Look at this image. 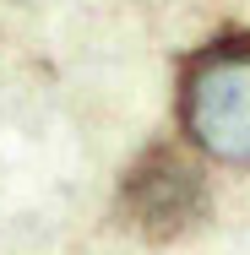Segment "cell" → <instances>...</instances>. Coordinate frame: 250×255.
<instances>
[{
    "instance_id": "2",
    "label": "cell",
    "mask_w": 250,
    "mask_h": 255,
    "mask_svg": "<svg viewBox=\"0 0 250 255\" xmlns=\"http://www.w3.org/2000/svg\"><path fill=\"white\" fill-rule=\"evenodd\" d=\"M120 223L136 228L142 239H185L191 228H201V217L212 212V190H207V174L185 147L174 141H152L125 163L120 174Z\"/></svg>"
},
{
    "instance_id": "1",
    "label": "cell",
    "mask_w": 250,
    "mask_h": 255,
    "mask_svg": "<svg viewBox=\"0 0 250 255\" xmlns=\"http://www.w3.org/2000/svg\"><path fill=\"white\" fill-rule=\"evenodd\" d=\"M174 114L201 157L250 168V33H218L180 60Z\"/></svg>"
}]
</instances>
